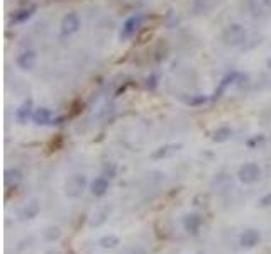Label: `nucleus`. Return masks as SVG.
<instances>
[{"instance_id":"a878e982","label":"nucleus","mask_w":271,"mask_h":254,"mask_svg":"<svg viewBox=\"0 0 271 254\" xmlns=\"http://www.w3.org/2000/svg\"><path fill=\"white\" fill-rule=\"evenodd\" d=\"M195 254H205L204 251H199V253H195Z\"/></svg>"},{"instance_id":"aec40b11","label":"nucleus","mask_w":271,"mask_h":254,"mask_svg":"<svg viewBox=\"0 0 271 254\" xmlns=\"http://www.w3.org/2000/svg\"><path fill=\"white\" fill-rule=\"evenodd\" d=\"M44 238L49 241V243H53V241H58L61 238V231H59V227H48V229L44 231Z\"/></svg>"},{"instance_id":"f3484780","label":"nucleus","mask_w":271,"mask_h":254,"mask_svg":"<svg viewBox=\"0 0 271 254\" xmlns=\"http://www.w3.org/2000/svg\"><path fill=\"white\" fill-rule=\"evenodd\" d=\"M238 73H236V71H232V73H229V75H226V76H224V78H222V81H221V85H219V88L216 90V93H214V98H219V97H221L222 95V93L224 92H226V88L227 87H229V85H232V83H234V81H236V78H238Z\"/></svg>"},{"instance_id":"7ed1b4c3","label":"nucleus","mask_w":271,"mask_h":254,"mask_svg":"<svg viewBox=\"0 0 271 254\" xmlns=\"http://www.w3.org/2000/svg\"><path fill=\"white\" fill-rule=\"evenodd\" d=\"M238 178L244 185H255L261 178V168L256 163H244L238 171Z\"/></svg>"},{"instance_id":"a211bd4d","label":"nucleus","mask_w":271,"mask_h":254,"mask_svg":"<svg viewBox=\"0 0 271 254\" xmlns=\"http://www.w3.org/2000/svg\"><path fill=\"white\" fill-rule=\"evenodd\" d=\"M232 136V129L227 127V126H222L214 131L212 134V141L214 143H226V141H229Z\"/></svg>"},{"instance_id":"2eb2a0df","label":"nucleus","mask_w":271,"mask_h":254,"mask_svg":"<svg viewBox=\"0 0 271 254\" xmlns=\"http://www.w3.org/2000/svg\"><path fill=\"white\" fill-rule=\"evenodd\" d=\"M180 148H182V144H165V146H161V148H158L156 151L153 153V158H154V159L166 158V156H170V154L176 153Z\"/></svg>"},{"instance_id":"ddd939ff","label":"nucleus","mask_w":271,"mask_h":254,"mask_svg":"<svg viewBox=\"0 0 271 254\" xmlns=\"http://www.w3.org/2000/svg\"><path fill=\"white\" fill-rule=\"evenodd\" d=\"M51 117H53V114H51V110L46 109V107H39V109H36L32 114V120H34V124H37V126L51 124Z\"/></svg>"},{"instance_id":"9b49d317","label":"nucleus","mask_w":271,"mask_h":254,"mask_svg":"<svg viewBox=\"0 0 271 254\" xmlns=\"http://www.w3.org/2000/svg\"><path fill=\"white\" fill-rule=\"evenodd\" d=\"M22 171L17 170V168H8L3 173V183H5V188H15L17 185L22 182Z\"/></svg>"},{"instance_id":"423d86ee","label":"nucleus","mask_w":271,"mask_h":254,"mask_svg":"<svg viewBox=\"0 0 271 254\" xmlns=\"http://www.w3.org/2000/svg\"><path fill=\"white\" fill-rule=\"evenodd\" d=\"M261 243V232L258 229H246L244 232H241L239 236V244L246 249L256 248Z\"/></svg>"},{"instance_id":"39448f33","label":"nucleus","mask_w":271,"mask_h":254,"mask_svg":"<svg viewBox=\"0 0 271 254\" xmlns=\"http://www.w3.org/2000/svg\"><path fill=\"white\" fill-rule=\"evenodd\" d=\"M141 24H143V15L141 14L131 15L129 19H126V22L122 24V31H120V39H129V37L134 36L137 29L141 27Z\"/></svg>"},{"instance_id":"4be33fe9","label":"nucleus","mask_w":271,"mask_h":254,"mask_svg":"<svg viewBox=\"0 0 271 254\" xmlns=\"http://www.w3.org/2000/svg\"><path fill=\"white\" fill-rule=\"evenodd\" d=\"M207 100H209L207 97L200 95V97H195V98H192V100H190V105H202V103H205Z\"/></svg>"},{"instance_id":"f257e3e1","label":"nucleus","mask_w":271,"mask_h":254,"mask_svg":"<svg viewBox=\"0 0 271 254\" xmlns=\"http://www.w3.org/2000/svg\"><path fill=\"white\" fill-rule=\"evenodd\" d=\"M248 39V31L244 25L241 24H231L224 29L222 32V41L224 44L231 46V48H238V46L244 44V41Z\"/></svg>"},{"instance_id":"20e7f679","label":"nucleus","mask_w":271,"mask_h":254,"mask_svg":"<svg viewBox=\"0 0 271 254\" xmlns=\"http://www.w3.org/2000/svg\"><path fill=\"white\" fill-rule=\"evenodd\" d=\"M41 212V204L37 199H31L27 202H24L22 205L19 207V210H17V217L20 219V221H32V219H36L37 215Z\"/></svg>"},{"instance_id":"393cba45","label":"nucleus","mask_w":271,"mask_h":254,"mask_svg":"<svg viewBox=\"0 0 271 254\" xmlns=\"http://www.w3.org/2000/svg\"><path fill=\"white\" fill-rule=\"evenodd\" d=\"M268 66H270V68H271V58H270V59H268Z\"/></svg>"},{"instance_id":"9d476101","label":"nucleus","mask_w":271,"mask_h":254,"mask_svg":"<svg viewBox=\"0 0 271 254\" xmlns=\"http://www.w3.org/2000/svg\"><path fill=\"white\" fill-rule=\"evenodd\" d=\"M36 61H37V56H36V51H32V49H27L17 56V66L24 71L32 70Z\"/></svg>"},{"instance_id":"f8f14e48","label":"nucleus","mask_w":271,"mask_h":254,"mask_svg":"<svg viewBox=\"0 0 271 254\" xmlns=\"http://www.w3.org/2000/svg\"><path fill=\"white\" fill-rule=\"evenodd\" d=\"M32 114H34L32 112V100L29 98V100H25L22 105L15 110V119L19 124H24V122H27V119L31 117Z\"/></svg>"},{"instance_id":"6e6552de","label":"nucleus","mask_w":271,"mask_h":254,"mask_svg":"<svg viewBox=\"0 0 271 254\" xmlns=\"http://www.w3.org/2000/svg\"><path fill=\"white\" fill-rule=\"evenodd\" d=\"M110 178H107L105 175H100L97 176L95 180H92V183H90V192H92L93 197H97V199H100V197H104L107 192H109V182Z\"/></svg>"},{"instance_id":"0eeeda50","label":"nucleus","mask_w":271,"mask_h":254,"mask_svg":"<svg viewBox=\"0 0 271 254\" xmlns=\"http://www.w3.org/2000/svg\"><path fill=\"white\" fill-rule=\"evenodd\" d=\"M80 29V17L75 12H70L61 19V34L63 36H71Z\"/></svg>"},{"instance_id":"6ab92c4d","label":"nucleus","mask_w":271,"mask_h":254,"mask_svg":"<svg viewBox=\"0 0 271 254\" xmlns=\"http://www.w3.org/2000/svg\"><path fill=\"white\" fill-rule=\"evenodd\" d=\"M36 12V7H25V8H20V10H17L14 15H12V20L14 22H25L27 19H31L32 14Z\"/></svg>"},{"instance_id":"dca6fc26","label":"nucleus","mask_w":271,"mask_h":254,"mask_svg":"<svg viewBox=\"0 0 271 254\" xmlns=\"http://www.w3.org/2000/svg\"><path fill=\"white\" fill-rule=\"evenodd\" d=\"M119 244H120V238L115 234H107L98 239V246L102 249H114V248H117Z\"/></svg>"},{"instance_id":"1a4fd4ad","label":"nucleus","mask_w":271,"mask_h":254,"mask_svg":"<svg viewBox=\"0 0 271 254\" xmlns=\"http://www.w3.org/2000/svg\"><path fill=\"white\" fill-rule=\"evenodd\" d=\"M204 226V217L200 214H187L183 217V227L190 234H197Z\"/></svg>"},{"instance_id":"412c9836","label":"nucleus","mask_w":271,"mask_h":254,"mask_svg":"<svg viewBox=\"0 0 271 254\" xmlns=\"http://www.w3.org/2000/svg\"><path fill=\"white\" fill-rule=\"evenodd\" d=\"M115 173H117V168H115L114 163H105L104 165V175L107 178H114Z\"/></svg>"},{"instance_id":"5701e85b","label":"nucleus","mask_w":271,"mask_h":254,"mask_svg":"<svg viewBox=\"0 0 271 254\" xmlns=\"http://www.w3.org/2000/svg\"><path fill=\"white\" fill-rule=\"evenodd\" d=\"M270 205H271V193L265 195L263 199L260 200V207H270Z\"/></svg>"},{"instance_id":"b1692460","label":"nucleus","mask_w":271,"mask_h":254,"mask_svg":"<svg viewBox=\"0 0 271 254\" xmlns=\"http://www.w3.org/2000/svg\"><path fill=\"white\" fill-rule=\"evenodd\" d=\"M148 87H151V88H154L156 87V76H151V78H148Z\"/></svg>"},{"instance_id":"4468645a","label":"nucleus","mask_w":271,"mask_h":254,"mask_svg":"<svg viewBox=\"0 0 271 254\" xmlns=\"http://www.w3.org/2000/svg\"><path fill=\"white\" fill-rule=\"evenodd\" d=\"M110 214V209L109 207H104V209H98L95 214H93V217L90 219V227H98L102 226V224L107 222V217H109Z\"/></svg>"},{"instance_id":"f03ea898","label":"nucleus","mask_w":271,"mask_h":254,"mask_svg":"<svg viewBox=\"0 0 271 254\" xmlns=\"http://www.w3.org/2000/svg\"><path fill=\"white\" fill-rule=\"evenodd\" d=\"M85 188H87V176L85 175H71L70 178L64 183V193L70 199H78V197L83 195Z\"/></svg>"}]
</instances>
